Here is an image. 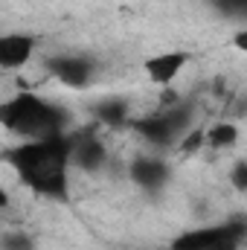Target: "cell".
<instances>
[{
	"label": "cell",
	"mask_w": 247,
	"mask_h": 250,
	"mask_svg": "<svg viewBox=\"0 0 247 250\" xmlns=\"http://www.w3.org/2000/svg\"><path fill=\"white\" fill-rule=\"evenodd\" d=\"M6 163L15 166L21 181L44 198H67V163H70V137L56 134L47 140H32L6 154Z\"/></svg>",
	"instance_id": "cell-1"
},
{
	"label": "cell",
	"mask_w": 247,
	"mask_h": 250,
	"mask_svg": "<svg viewBox=\"0 0 247 250\" xmlns=\"http://www.w3.org/2000/svg\"><path fill=\"white\" fill-rule=\"evenodd\" d=\"M0 120L15 134L32 137V140H47V137L64 134L67 114L62 108L38 99L35 93H21L0 108Z\"/></svg>",
	"instance_id": "cell-2"
},
{
	"label": "cell",
	"mask_w": 247,
	"mask_h": 250,
	"mask_svg": "<svg viewBox=\"0 0 247 250\" xmlns=\"http://www.w3.org/2000/svg\"><path fill=\"white\" fill-rule=\"evenodd\" d=\"M245 236H247L245 221H227V224H218V227H201V230L184 233L181 239L172 242V250H212L221 242H242Z\"/></svg>",
	"instance_id": "cell-3"
},
{
	"label": "cell",
	"mask_w": 247,
	"mask_h": 250,
	"mask_svg": "<svg viewBox=\"0 0 247 250\" xmlns=\"http://www.w3.org/2000/svg\"><path fill=\"white\" fill-rule=\"evenodd\" d=\"M70 163L87 172H96L105 163V146L93 137L90 128L70 134Z\"/></svg>",
	"instance_id": "cell-4"
},
{
	"label": "cell",
	"mask_w": 247,
	"mask_h": 250,
	"mask_svg": "<svg viewBox=\"0 0 247 250\" xmlns=\"http://www.w3.org/2000/svg\"><path fill=\"white\" fill-rule=\"evenodd\" d=\"M47 70L70 87H84L93 76V62L82 56H56L47 62Z\"/></svg>",
	"instance_id": "cell-5"
},
{
	"label": "cell",
	"mask_w": 247,
	"mask_h": 250,
	"mask_svg": "<svg viewBox=\"0 0 247 250\" xmlns=\"http://www.w3.org/2000/svg\"><path fill=\"white\" fill-rule=\"evenodd\" d=\"M35 50V38L32 35H21V32H12V35H3L0 38V67L6 70H15L21 64L29 62Z\"/></svg>",
	"instance_id": "cell-6"
},
{
	"label": "cell",
	"mask_w": 247,
	"mask_h": 250,
	"mask_svg": "<svg viewBox=\"0 0 247 250\" xmlns=\"http://www.w3.org/2000/svg\"><path fill=\"white\" fill-rule=\"evenodd\" d=\"M186 62H189V53H163V56H151V59L145 62V73H148L151 82L169 84V82L181 73V67H184Z\"/></svg>",
	"instance_id": "cell-7"
},
{
	"label": "cell",
	"mask_w": 247,
	"mask_h": 250,
	"mask_svg": "<svg viewBox=\"0 0 247 250\" xmlns=\"http://www.w3.org/2000/svg\"><path fill=\"white\" fill-rule=\"evenodd\" d=\"M131 178H134L140 187L157 189V187H163V184H166V178H169V169H166L160 160L140 157V160H134V166H131Z\"/></svg>",
	"instance_id": "cell-8"
},
{
	"label": "cell",
	"mask_w": 247,
	"mask_h": 250,
	"mask_svg": "<svg viewBox=\"0 0 247 250\" xmlns=\"http://www.w3.org/2000/svg\"><path fill=\"white\" fill-rule=\"evenodd\" d=\"M137 131L145 137V140H151V143H157V146H169V143H175V137H178V131L169 125V120L160 114V117H151V120H140L137 123Z\"/></svg>",
	"instance_id": "cell-9"
},
{
	"label": "cell",
	"mask_w": 247,
	"mask_h": 250,
	"mask_svg": "<svg viewBox=\"0 0 247 250\" xmlns=\"http://www.w3.org/2000/svg\"><path fill=\"white\" fill-rule=\"evenodd\" d=\"M125 114H128V108H125L123 99H111V102H102V105L96 108V117L105 125H123Z\"/></svg>",
	"instance_id": "cell-10"
},
{
	"label": "cell",
	"mask_w": 247,
	"mask_h": 250,
	"mask_svg": "<svg viewBox=\"0 0 247 250\" xmlns=\"http://www.w3.org/2000/svg\"><path fill=\"white\" fill-rule=\"evenodd\" d=\"M236 140H239V128H236V125L221 123V125H215V128H209V131H206V143H209L212 148H224V146H233Z\"/></svg>",
	"instance_id": "cell-11"
},
{
	"label": "cell",
	"mask_w": 247,
	"mask_h": 250,
	"mask_svg": "<svg viewBox=\"0 0 247 250\" xmlns=\"http://www.w3.org/2000/svg\"><path fill=\"white\" fill-rule=\"evenodd\" d=\"M224 15H236V18H247V0H212Z\"/></svg>",
	"instance_id": "cell-12"
},
{
	"label": "cell",
	"mask_w": 247,
	"mask_h": 250,
	"mask_svg": "<svg viewBox=\"0 0 247 250\" xmlns=\"http://www.w3.org/2000/svg\"><path fill=\"white\" fill-rule=\"evenodd\" d=\"M3 250H32V239L23 233H9L3 239Z\"/></svg>",
	"instance_id": "cell-13"
},
{
	"label": "cell",
	"mask_w": 247,
	"mask_h": 250,
	"mask_svg": "<svg viewBox=\"0 0 247 250\" xmlns=\"http://www.w3.org/2000/svg\"><path fill=\"white\" fill-rule=\"evenodd\" d=\"M201 143H206V131H201V128H195L189 137H184V143H181V148L184 151H198L201 148Z\"/></svg>",
	"instance_id": "cell-14"
},
{
	"label": "cell",
	"mask_w": 247,
	"mask_h": 250,
	"mask_svg": "<svg viewBox=\"0 0 247 250\" xmlns=\"http://www.w3.org/2000/svg\"><path fill=\"white\" fill-rule=\"evenodd\" d=\"M233 184L239 189H247V163H239V166L233 169Z\"/></svg>",
	"instance_id": "cell-15"
},
{
	"label": "cell",
	"mask_w": 247,
	"mask_h": 250,
	"mask_svg": "<svg viewBox=\"0 0 247 250\" xmlns=\"http://www.w3.org/2000/svg\"><path fill=\"white\" fill-rule=\"evenodd\" d=\"M233 47H236V50H242V53H247V29H245V32H239V35L233 38Z\"/></svg>",
	"instance_id": "cell-16"
}]
</instances>
